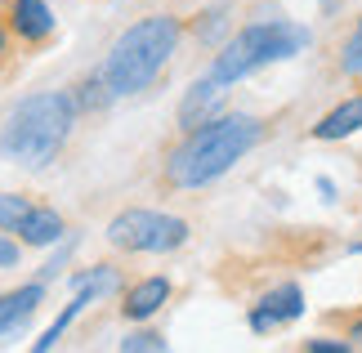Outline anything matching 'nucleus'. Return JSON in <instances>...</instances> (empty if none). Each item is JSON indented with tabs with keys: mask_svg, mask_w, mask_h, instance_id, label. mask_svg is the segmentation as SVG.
<instances>
[{
	"mask_svg": "<svg viewBox=\"0 0 362 353\" xmlns=\"http://www.w3.org/2000/svg\"><path fill=\"white\" fill-rule=\"evenodd\" d=\"M72 98H76L81 117H86V112H103L107 103H117V94L107 90V81H103L99 67H94L90 76H81V81H76V86H72Z\"/></svg>",
	"mask_w": 362,
	"mask_h": 353,
	"instance_id": "14",
	"label": "nucleus"
},
{
	"mask_svg": "<svg viewBox=\"0 0 362 353\" xmlns=\"http://www.w3.org/2000/svg\"><path fill=\"white\" fill-rule=\"evenodd\" d=\"M336 72L349 76V81H362V13L354 18V32L340 40L336 50Z\"/></svg>",
	"mask_w": 362,
	"mask_h": 353,
	"instance_id": "15",
	"label": "nucleus"
},
{
	"mask_svg": "<svg viewBox=\"0 0 362 353\" xmlns=\"http://www.w3.org/2000/svg\"><path fill=\"white\" fill-rule=\"evenodd\" d=\"M107 246L125 250V255H170L192 237L188 219L179 215H165V210H144V206H130L107 224Z\"/></svg>",
	"mask_w": 362,
	"mask_h": 353,
	"instance_id": "5",
	"label": "nucleus"
},
{
	"mask_svg": "<svg viewBox=\"0 0 362 353\" xmlns=\"http://www.w3.org/2000/svg\"><path fill=\"white\" fill-rule=\"evenodd\" d=\"M327 322H336L344 340H349L354 349H362V304H358V308H349V313H327Z\"/></svg>",
	"mask_w": 362,
	"mask_h": 353,
	"instance_id": "17",
	"label": "nucleus"
},
{
	"mask_svg": "<svg viewBox=\"0 0 362 353\" xmlns=\"http://www.w3.org/2000/svg\"><path fill=\"white\" fill-rule=\"evenodd\" d=\"M40 304H45V277L27 282V287H18V291H5V295H0V335L23 331L27 322L36 318Z\"/></svg>",
	"mask_w": 362,
	"mask_h": 353,
	"instance_id": "11",
	"label": "nucleus"
},
{
	"mask_svg": "<svg viewBox=\"0 0 362 353\" xmlns=\"http://www.w3.org/2000/svg\"><path fill=\"white\" fill-rule=\"evenodd\" d=\"M18 260H23V237L0 233V268H13Z\"/></svg>",
	"mask_w": 362,
	"mask_h": 353,
	"instance_id": "21",
	"label": "nucleus"
},
{
	"mask_svg": "<svg viewBox=\"0 0 362 353\" xmlns=\"http://www.w3.org/2000/svg\"><path fill=\"white\" fill-rule=\"evenodd\" d=\"M309 27L291 23V18H259V23H246L238 27L224 45H219V54L211 59V67H206V76H215L219 86H238V81L264 72V67L273 63H286L296 59V54L309 50Z\"/></svg>",
	"mask_w": 362,
	"mask_h": 353,
	"instance_id": "4",
	"label": "nucleus"
},
{
	"mask_svg": "<svg viewBox=\"0 0 362 353\" xmlns=\"http://www.w3.org/2000/svg\"><path fill=\"white\" fill-rule=\"evenodd\" d=\"M18 237H23V246H54L63 237V215L54 206H32V215L23 219Z\"/></svg>",
	"mask_w": 362,
	"mask_h": 353,
	"instance_id": "12",
	"label": "nucleus"
},
{
	"mask_svg": "<svg viewBox=\"0 0 362 353\" xmlns=\"http://www.w3.org/2000/svg\"><path fill=\"white\" fill-rule=\"evenodd\" d=\"M349 255H362V242H349Z\"/></svg>",
	"mask_w": 362,
	"mask_h": 353,
	"instance_id": "22",
	"label": "nucleus"
},
{
	"mask_svg": "<svg viewBox=\"0 0 362 353\" xmlns=\"http://www.w3.org/2000/svg\"><path fill=\"white\" fill-rule=\"evenodd\" d=\"M179 40H184V18H179V13L161 9V13L134 18L112 45H107L103 63H99L107 90L117 98H134V94L152 90L165 76L170 59L179 54Z\"/></svg>",
	"mask_w": 362,
	"mask_h": 353,
	"instance_id": "3",
	"label": "nucleus"
},
{
	"mask_svg": "<svg viewBox=\"0 0 362 353\" xmlns=\"http://www.w3.org/2000/svg\"><path fill=\"white\" fill-rule=\"evenodd\" d=\"M0 18H5L9 36L18 40V50L36 54L59 36V18L45 0H0Z\"/></svg>",
	"mask_w": 362,
	"mask_h": 353,
	"instance_id": "6",
	"label": "nucleus"
},
{
	"mask_svg": "<svg viewBox=\"0 0 362 353\" xmlns=\"http://www.w3.org/2000/svg\"><path fill=\"white\" fill-rule=\"evenodd\" d=\"M32 206L36 202H27L23 192H0V233H13V237H18L23 219L32 215Z\"/></svg>",
	"mask_w": 362,
	"mask_h": 353,
	"instance_id": "16",
	"label": "nucleus"
},
{
	"mask_svg": "<svg viewBox=\"0 0 362 353\" xmlns=\"http://www.w3.org/2000/svg\"><path fill=\"white\" fill-rule=\"evenodd\" d=\"M358 130H362V90L340 98L331 112H322V117L309 125V139L313 144H340V139H349Z\"/></svg>",
	"mask_w": 362,
	"mask_h": 353,
	"instance_id": "9",
	"label": "nucleus"
},
{
	"mask_svg": "<svg viewBox=\"0 0 362 353\" xmlns=\"http://www.w3.org/2000/svg\"><path fill=\"white\" fill-rule=\"evenodd\" d=\"M354 345L349 340H344V335H340V340H336V335H313V340H304V353H349Z\"/></svg>",
	"mask_w": 362,
	"mask_h": 353,
	"instance_id": "20",
	"label": "nucleus"
},
{
	"mask_svg": "<svg viewBox=\"0 0 362 353\" xmlns=\"http://www.w3.org/2000/svg\"><path fill=\"white\" fill-rule=\"evenodd\" d=\"M13 63H18V40L9 36L5 18H0V81H5V76L13 72Z\"/></svg>",
	"mask_w": 362,
	"mask_h": 353,
	"instance_id": "19",
	"label": "nucleus"
},
{
	"mask_svg": "<svg viewBox=\"0 0 362 353\" xmlns=\"http://www.w3.org/2000/svg\"><path fill=\"white\" fill-rule=\"evenodd\" d=\"M170 277H161V273H152V277H139L130 282V287L121 291V318L125 322H148V318H157L165 300H170Z\"/></svg>",
	"mask_w": 362,
	"mask_h": 353,
	"instance_id": "8",
	"label": "nucleus"
},
{
	"mask_svg": "<svg viewBox=\"0 0 362 353\" xmlns=\"http://www.w3.org/2000/svg\"><path fill=\"white\" fill-rule=\"evenodd\" d=\"M264 134H269V121L250 117V112H219L197 130H184L179 144L165 152L157 183L165 192H197L211 188L215 179H224L242 157H250Z\"/></svg>",
	"mask_w": 362,
	"mask_h": 353,
	"instance_id": "1",
	"label": "nucleus"
},
{
	"mask_svg": "<svg viewBox=\"0 0 362 353\" xmlns=\"http://www.w3.org/2000/svg\"><path fill=\"white\" fill-rule=\"evenodd\" d=\"M224 90L228 86H219L215 76H202L197 86L184 94V103H179V134L197 130V125H206L211 117H219V112H224Z\"/></svg>",
	"mask_w": 362,
	"mask_h": 353,
	"instance_id": "10",
	"label": "nucleus"
},
{
	"mask_svg": "<svg viewBox=\"0 0 362 353\" xmlns=\"http://www.w3.org/2000/svg\"><path fill=\"white\" fill-rule=\"evenodd\" d=\"M90 304H94V295H90L86 287H76V295H72V300H67V304H63V313H59V318H54V322H49V327H45V331H40V340H36L32 349H36V353H49L54 345H59V340H63V331H67V327H72V322H76L81 313H86V308H90Z\"/></svg>",
	"mask_w": 362,
	"mask_h": 353,
	"instance_id": "13",
	"label": "nucleus"
},
{
	"mask_svg": "<svg viewBox=\"0 0 362 353\" xmlns=\"http://www.w3.org/2000/svg\"><path fill=\"white\" fill-rule=\"evenodd\" d=\"M81 121V108L72 90H40L9 108L0 121V157L23 170H45L67 152Z\"/></svg>",
	"mask_w": 362,
	"mask_h": 353,
	"instance_id": "2",
	"label": "nucleus"
},
{
	"mask_svg": "<svg viewBox=\"0 0 362 353\" xmlns=\"http://www.w3.org/2000/svg\"><path fill=\"white\" fill-rule=\"evenodd\" d=\"M121 353H165V340L157 331H134L121 340Z\"/></svg>",
	"mask_w": 362,
	"mask_h": 353,
	"instance_id": "18",
	"label": "nucleus"
},
{
	"mask_svg": "<svg viewBox=\"0 0 362 353\" xmlns=\"http://www.w3.org/2000/svg\"><path fill=\"white\" fill-rule=\"evenodd\" d=\"M296 318H304V291H300V282H277V287H269L259 295L255 304H250V331L255 335H269L277 327H291Z\"/></svg>",
	"mask_w": 362,
	"mask_h": 353,
	"instance_id": "7",
	"label": "nucleus"
}]
</instances>
